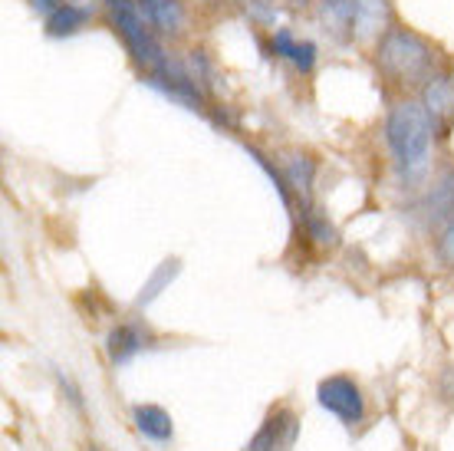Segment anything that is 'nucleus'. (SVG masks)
<instances>
[{"instance_id":"412c9836","label":"nucleus","mask_w":454,"mask_h":451,"mask_svg":"<svg viewBox=\"0 0 454 451\" xmlns=\"http://www.w3.org/2000/svg\"><path fill=\"white\" fill-rule=\"evenodd\" d=\"M90 451H99V448H90Z\"/></svg>"},{"instance_id":"2eb2a0df","label":"nucleus","mask_w":454,"mask_h":451,"mask_svg":"<svg viewBox=\"0 0 454 451\" xmlns=\"http://www.w3.org/2000/svg\"><path fill=\"white\" fill-rule=\"evenodd\" d=\"M178 271H182V264H178L175 257L161 260L159 267H155V273L148 277V283L142 287V294L136 297V306H148V304H152V300H155V297H159L161 290H165V287H168V283L178 277Z\"/></svg>"},{"instance_id":"9b49d317","label":"nucleus","mask_w":454,"mask_h":451,"mask_svg":"<svg viewBox=\"0 0 454 451\" xmlns=\"http://www.w3.org/2000/svg\"><path fill=\"white\" fill-rule=\"evenodd\" d=\"M132 422H136V431H138V435H145L148 441H159V445L171 441V435H175L171 415L161 406H152V402L132 408Z\"/></svg>"},{"instance_id":"f3484780","label":"nucleus","mask_w":454,"mask_h":451,"mask_svg":"<svg viewBox=\"0 0 454 451\" xmlns=\"http://www.w3.org/2000/svg\"><path fill=\"white\" fill-rule=\"evenodd\" d=\"M290 63H294L300 73H313V67H317V44H313V40H300Z\"/></svg>"},{"instance_id":"f8f14e48","label":"nucleus","mask_w":454,"mask_h":451,"mask_svg":"<svg viewBox=\"0 0 454 451\" xmlns=\"http://www.w3.org/2000/svg\"><path fill=\"white\" fill-rule=\"evenodd\" d=\"M425 218L428 225H448L454 218V171H444L438 185H432V192L425 198Z\"/></svg>"},{"instance_id":"39448f33","label":"nucleus","mask_w":454,"mask_h":451,"mask_svg":"<svg viewBox=\"0 0 454 451\" xmlns=\"http://www.w3.org/2000/svg\"><path fill=\"white\" fill-rule=\"evenodd\" d=\"M296 439H300V418L294 408L280 406L263 418L254 439L244 445V451H294Z\"/></svg>"},{"instance_id":"6ab92c4d","label":"nucleus","mask_w":454,"mask_h":451,"mask_svg":"<svg viewBox=\"0 0 454 451\" xmlns=\"http://www.w3.org/2000/svg\"><path fill=\"white\" fill-rule=\"evenodd\" d=\"M63 0H30V7H34L36 13H43V17H50V13L57 11Z\"/></svg>"},{"instance_id":"7ed1b4c3","label":"nucleus","mask_w":454,"mask_h":451,"mask_svg":"<svg viewBox=\"0 0 454 451\" xmlns=\"http://www.w3.org/2000/svg\"><path fill=\"white\" fill-rule=\"evenodd\" d=\"M103 4L106 11H109V17H113L115 34L122 36L125 50L136 59V67L142 73L159 69L168 57H165V50L159 44V34L148 27V20L138 11V0H103Z\"/></svg>"},{"instance_id":"20e7f679","label":"nucleus","mask_w":454,"mask_h":451,"mask_svg":"<svg viewBox=\"0 0 454 451\" xmlns=\"http://www.w3.org/2000/svg\"><path fill=\"white\" fill-rule=\"evenodd\" d=\"M317 402L330 415H336L342 425H359L365 418V399L363 389L352 383L349 376H326L323 383L317 385Z\"/></svg>"},{"instance_id":"6e6552de","label":"nucleus","mask_w":454,"mask_h":451,"mask_svg":"<svg viewBox=\"0 0 454 451\" xmlns=\"http://www.w3.org/2000/svg\"><path fill=\"white\" fill-rule=\"evenodd\" d=\"M317 17H319V27L336 44L356 40V7H352V0H319Z\"/></svg>"},{"instance_id":"4468645a","label":"nucleus","mask_w":454,"mask_h":451,"mask_svg":"<svg viewBox=\"0 0 454 451\" xmlns=\"http://www.w3.org/2000/svg\"><path fill=\"white\" fill-rule=\"evenodd\" d=\"M92 20V11L82 4H59L57 11L46 17V36H73Z\"/></svg>"},{"instance_id":"ddd939ff","label":"nucleus","mask_w":454,"mask_h":451,"mask_svg":"<svg viewBox=\"0 0 454 451\" xmlns=\"http://www.w3.org/2000/svg\"><path fill=\"white\" fill-rule=\"evenodd\" d=\"M284 175H286V185L296 192L300 198V208H309V194H313V178H317V162L309 155H290L284 162Z\"/></svg>"},{"instance_id":"f03ea898","label":"nucleus","mask_w":454,"mask_h":451,"mask_svg":"<svg viewBox=\"0 0 454 451\" xmlns=\"http://www.w3.org/2000/svg\"><path fill=\"white\" fill-rule=\"evenodd\" d=\"M434 63H438L434 44L415 34L411 27H388L386 34L379 36L375 67L395 86H419L421 90L434 76Z\"/></svg>"},{"instance_id":"1a4fd4ad","label":"nucleus","mask_w":454,"mask_h":451,"mask_svg":"<svg viewBox=\"0 0 454 451\" xmlns=\"http://www.w3.org/2000/svg\"><path fill=\"white\" fill-rule=\"evenodd\" d=\"M356 7V40H375L392 23V4L388 0H352Z\"/></svg>"},{"instance_id":"dca6fc26","label":"nucleus","mask_w":454,"mask_h":451,"mask_svg":"<svg viewBox=\"0 0 454 451\" xmlns=\"http://www.w3.org/2000/svg\"><path fill=\"white\" fill-rule=\"evenodd\" d=\"M303 215V225H307V234L317 241L319 248H336V241H340V234H336V227L330 225V218L319 215L317 208L309 204V208H303L300 211Z\"/></svg>"},{"instance_id":"aec40b11","label":"nucleus","mask_w":454,"mask_h":451,"mask_svg":"<svg viewBox=\"0 0 454 451\" xmlns=\"http://www.w3.org/2000/svg\"><path fill=\"white\" fill-rule=\"evenodd\" d=\"M270 4H296V0H270Z\"/></svg>"},{"instance_id":"0eeeda50","label":"nucleus","mask_w":454,"mask_h":451,"mask_svg":"<svg viewBox=\"0 0 454 451\" xmlns=\"http://www.w3.org/2000/svg\"><path fill=\"white\" fill-rule=\"evenodd\" d=\"M138 11L148 20V27L159 36H182L184 30V4L182 0H138Z\"/></svg>"},{"instance_id":"423d86ee","label":"nucleus","mask_w":454,"mask_h":451,"mask_svg":"<svg viewBox=\"0 0 454 451\" xmlns=\"http://www.w3.org/2000/svg\"><path fill=\"white\" fill-rule=\"evenodd\" d=\"M421 106L432 115L438 132H444L454 123V83L448 73H434L425 86H421Z\"/></svg>"},{"instance_id":"9d476101","label":"nucleus","mask_w":454,"mask_h":451,"mask_svg":"<svg viewBox=\"0 0 454 451\" xmlns=\"http://www.w3.org/2000/svg\"><path fill=\"white\" fill-rule=\"evenodd\" d=\"M142 350H145V329L138 327V323H119L109 333V339H106V352H109L113 366L132 362Z\"/></svg>"},{"instance_id":"a211bd4d","label":"nucleus","mask_w":454,"mask_h":451,"mask_svg":"<svg viewBox=\"0 0 454 451\" xmlns=\"http://www.w3.org/2000/svg\"><path fill=\"white\" fill-rule=\"evenodd\" d=\"M438 257H442L448 267H454V218L444 225L442 237H438Z\"/></svg>"},{"instance_id":"f257e3e1","label":"nucleus","mask_w":454,"mask_h":451,"mask_svg":"<svg viewBox=\"0 0 454 451\" xmlns=\"http://www.w3.org/2000/svg\"><path fill=\"white\" fill-rule=\"evenodd\" d=\"M434 123L425 113L421 102L402 99L395 102L386 115V142L395 162L398 178L405 185H419L428 175V162H432L434 146Z\"/></svg>"}]
</instances>
